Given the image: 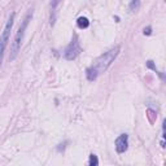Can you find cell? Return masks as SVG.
I'll list each match as a JSON object with an SVG mask.
<instances>
[{
    "mask_svg": "<svg viewBox=\"0 0 166 166\" xmlns=\"http://www.w3.org/2000/svg\"><path fill=\"white\" fill-rule=\"evenodd\" d=\"M121 51V47L119 46H116L114 48H112L108 52H105L104 55H101L100 57H97L95 62L92 64L88 69L86 70V75H87V79L94 82L96 81V78L99 77L102 73H105L106 70L109 69V66L112 65V62L116 60V57L118 56V53Z\"/></svg>",
    "mask_w": 166,
    "mask_h": 166,
    "instance_id": "1",
    "label": "cell"
},
{
    "mask_svg": "<svg viewBox=\"0 0 166 166\" xmlns=\"http://www.w3.org/2000/svg\"><path fill=\"white\" fill-rule=\"evenodd\" d=\"M33 18V9H30V12L26 14V17L23 18V21L21 22V26H19L18 31L14 36V40L12 43V47H11V55H9V58L11 61H13L14 58L17 57L19 50H21V46H22V40H23V36H25V31L27 29V25L30 22V19Z\"/></svg>",
    "mask_w": 166,
    "mask_h": 166,
    "instance_id": "2",
    "label": "cell"
},
{
    "mask_svg": "<svg viewBox=\"0 0 166 166\" xmlns=\"http://www.w3.org/2000/svg\"><path fill=\"white\" fill-rule=\"evenodd\" d=\"M13 21H14V13H11L8 21L5 23V27H4V31L0 36V66H2V62H3V55H4V51H5V47L8 44V40H9V36H11V30H12V26H13Z\"/></svg>",
    "mask_w": 166,
    "mask_h": 166,
    "instance_id": "3",
    "label": "cell"
},
{
    "mask_svg": "<svg viewBox=\"0 0 166 166\" xmlns=\"http://www.w3.org/2000/svg\"><path fill=\"white\" fill-rule=\"evenodd\" d=\"M82 52V48L79 46V42H78V36L77 34H74L73 36V40L70 42V44L66 47V50L64 52V56L66 60H74V58L78 57V55Z\"/></svg>",
    "mask_w": 166,
    "mask_h": 166,
    "instance_id": "4",
    "label": "cell"
},
{
    "mask_svg": "<svg viewBox=\"0 0 166 166\" xmlns=\"http://www.w3.org/2000/svg\"><path fill=\"white\" fill-rule=\"evenodd\" d=\"M129 148V135L122 134L116 140V150L118 153H125Z\"/></svg>",
    "mask_w": 166,
    "mask_h": 166,
    "instance_id": "5",
    "label": "cell"
},
{
    "mask_svg": "<svg viewBox=\"0 0 166 166\" xmlns=\"http://www.w3.org/2000/svg\"><path fill=\"white\" fill-rule=\"evenodd\" d=\"M77 23H78V26H79L81 29H87L90 26V21L86 17H79V18H78V21H77Z\"/></svg>",
    "mask_w": 166,
    "mask_h": 166,
    "instance_id": "6",
    "label": "cell"
},
{
    "mask_svg": "<svg viewBox=\"0 0 166 166\" xmlns=\"http://www.w3.org/2000/svg\"><path fill=\"white\" fill-rule=\"evenodd\" d=\"M129 8H130V12H136L140 8V0H131Z\"/></svg>",
    "mask_w": 166,
    "mask_h": 166,
    "instance_id": "7",
    "label": "cell"
},
{
    "mask_svg": "<svg viewBox=\"0 0 166 166\" xmlns=\"http://www.w3.org/2000/svg\"><path fill=\"white\" fill-rule=\"evenodd\" d=\"M90 166H96V165H99V160H97V157L95 154H91L90 156Z\"/></svg>",
    "mask_w": 166,
    "mask_h": 166,
    "instance_id": "8",
    "label": "cell"
},
{
    "mask_svg": "<svg viewBox=\"0 0 166 166\" xmlns=\"http://www.w3.org/2000/svg\"><path fill=\"white\" fill-rule=\"evenodd\" d=\"M147 66H148V67H150V69H152V70H154L156 73H157V69H156V66L153 65V61H150V60H149V61L147 62Z\"/></svg>",
    "mask_w": 166,
    "mask_h": 166,
    "instance_id": "9",
    "label": "cell"
},
{
    "mask_svg": "<svg viewBox=\"0 0 166 166\" xmlns=\"http://www.w3.org/2000/svg\"><path fill=\"white\" fill-rule=\"evenodd\" d=\"M144 35H150V33H152V29H150V26H148V27H145L144 29Z\"/></svg>",
    "mask_w": 166,
    "mask_h": 166,
    "instance_id": "10",
    "label": "cell"
},
{
    "mask_svg": "<svg viewBox=\"0 0 166 166\" xmlns=\"http://www.w3.org/2000/svg\"><path fill=\"white\" fill-rule=\"evenodd\" d=\"M60 2H61V0H53V2H52V9H55L57 7V4L60 3Z\"/></svg>",
    "mask_w": 166,
    "mask_h": 166,
    "instance_id": "11",
    "label": "cell"
}]
</instances>
